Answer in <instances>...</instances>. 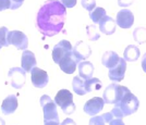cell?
I'll use <instances>...</instances> for the list:
<instances>
[{"label": "cell", "mask_w": 146, "mask_h": 125, "mask_svg": "<svg viewBox=\"0 0 146 125\" xmlns=\"http://www.w3.org/2000/svg\"><path fill=\"white\" fill-rule=\"evenodd\" d=\"M67 10L59 0H47L37 12L36 28L46 37H52L63 30Z\"/></svg>", "instance_id": "cell-1"}, {"label": "cell", "mask_w": 146, "mask_h": 125, "mask_svg": "<svg viewBox=\"0 0 146 125\" xmlns=\"http://www.w3.org/2000/svg\"><path fill=\"white\" fill-rule=\"evenodd\" d=\"M40 106L44 112V125H60L57 104L49 96L40 97Z\"/></svg>", "instance_id": "cell-2"}, {"label": "cell", "mask_w": 146, "mask_h": 125, "mask_svg": "<svg viewBox=\"0 0 146 125\" xmlns=\"http://www.w3.org/2000/svg\"><path fill=\"white\" fill-rule=\"evenodd\" d=\"M128 91H130L128 87L121 86L116 83H112L108 85L106 87V89L104 90L103 100L105 103H109V104H116L118 101H120L123 96L125 95Z\"/></svg>", "instance_id": "cell-3"}, {"label": "cell", "mask_w": 146, "mask_h": 125, "mask_svg": "<svg viewBox=\"0 0 146 125\" xmlns=\"http://www.w3.org/2000/svg\"><path fill=\"white\" fill-rule=\"evenodd\" d=\"M115 107L119 108L124 116H128V115L135 113L139 110L140 101L136 98V96H134L131 93V90H130V91H128L125 95L123 96V98L120 101L117 102L116 104H115Z\"/></svg>", "instance_id": "cell-4"}, {"label": "cell", "mask_w": 146, "mask_h": 125, "mask_svg": "<svg viewBox=\"0 0 146 125\" xmlns=\"http://www.w3.org/2000/svg\"><path fill=\"white\" fill-rule=\"evenodd\" d=\"M55 103L62 109L64 114H72L75 111V104L73 102V95L68 89H60L55 97Z\"/></svg>", "instance_id": "cell-5"}, {"label": "cell", "mask_w": 146, "mask_h": 125, "mask_svg": "<svg viewBox=\"0 0 146 125\" xmlns=\"http://www.w3.org/2000/svg\"><path fill=\"white\" fill-rule=\"evenodd\" d=\"M7 42L8 45H13L19 50H26L29 47V38L24 33L20 30H11L8 32L7 35Z\"/></svg>", "instance_id": "cell-6"}, {"label": "cell", "mask_w": 146, "mask_h": 125, "mask_svg": "<svg viewBox=\"0 0 146 125\" xmlns=\"http://www.w3.org/2000/svg\"><path fill=\"white\" fill-rule=\"evenodd\" d=\"M31 81L34 87L36 88H44L47 86L49 82V77L47 72L39 69V67H33L31 70Z\"/></svg>", "instance_id": "cell-7"}, {"label": "cell", "mask_w": 146, "mask_h": 125, "mask_svg": "<svg viewBox=\"0 0 146 125\" xmlns=\"http://www.w3.org/2000/svg\"><path fill=\"white\" fill-rule=\"evenodd\" d=\"M8 76L10 78V83L13 88L20 89L24 86L26 82V73L22 67H12L8 73Z\"/></svg>", "instance_id": "cell-8"}, {"label": "cell", "mask_w": 146, "mask_h": 125, "mask_svg": "<svg viewBox=\"0 0 146 125\" xmlns=\"http://www.w3.org/2000/svg\"><path fill=\"white\" fill-rule=\"evenodd\" d=\"M58 64L60 66L61 71H63L66 74H73L76 70V66L79 63L75 59V57L73 56L72 50H71L63 56V58L60 60V62Z\"/></svg>", "instance_id": "cell-9"}, {"label": "cell", "mask_w": 146, "mask_h": 125, "mask_svg": "<svg viewBox=\"0 0 146 125\" xmlns=\"http://www.w3.org/2000/svg\"><path fill=\"white\" fill-rule=\"evenodd\" d=\"M125 71H127V61H124L123 58H120L118 64L116 66L109 69L108 76L113 83H118V82H121L122 79L124 78Z\"/></svg>", "instance_id": "cell-10"}, {"label": "cell", "mask_w": 146, "mask_h": 125, "mask_svg": "<svg viewBox=\"0 0 146 125\" xmlns=\"http://www.w3.org/2000/svg\"><path fill=\"white\" fill-rule=\"evenodd\" d=\"M72 54L75 57L78 63L82 62L83 60H86L92 54V49L88 46V44L80 40L75 44V46L72 47Z\"/></svg>", "instance_id": "cell-11"}, {"label": "cell", "mask_w": 146, "mask_h": 125, "mask_svg": "<svg viewBox=\"0 0 146 125\" xmlns=\"http://www.w3.org/2000/svg\"><path fill=\"white\" fill-rule=\"evenodd\" d=\"M104 106H105V102H104L103 98L100 97H94L90 99L88 101H86V103L84 104V112L88 115H96L97 113H99L102 110L104 109Z\"/></svg>", "instance_id": "cell-12"}, {"label": "cell", "mask_w": 146, "mask_h": 125, "mask_svg": "<svg viewBox=\"0 0 146 125\" xmlns=\"http://www.w3.org/2000/svg\"><path fill=\"white\" fill-rule=\"evenodd\" d=\"M71 50H72V45L70 42L68 40H64V39L60 40V42H58L52 49V60H54V62L58 64L60 62V60L63 58V56L69 51H71Z\"/></svg>", "instance_id": "cell-13"}, {"label": "cell", "mask_w": 146, "mask_h": 125, "mask_svg": "<svg viewBox=\"0 0 146 125\" xmlns=\"http://www.w3.org/2000/svg\"><path fill=\"white\" fill-rule=\"evenodd\" d=\"M134 23V15L133 13L128 10V9H123L121 11L117 13L116 18V24H118L121 28H130Z\"/></svg>", "instance_id": "cell-14"}, {"label": "cell", "mask_w": 146, "mask_h": 125, "mask_svg": "<svg viewBox=\"0 0 146 125\" xmlns=\"http://www.w3.org/2000/svg\"><path fill=\"white\" fill-rule=\"evenodd\" d=\"M36 63L35 54L30 50H24L22 54V58H21V64H22V69L24 70L25 73L31 72L33 67L36 66Z\"/></svg>", "instance_id": "cell-15"}, {"label": "cell", "mask_w": 146, "mask_h": 125, "mask_svg": "<svg viewBox=\"0 0 146 125\" xmlns=\"http://www.w3.org/2000/svg\"><path fill=\"white\" fill-rule=\"evenodd\" d=\"M17 109H18V98H17L15 95H9L2 101L1 111H2L3 114H6V115L12 114L15 112Z\"/></svg>", "instance_id": "cell-16"}, {"label": "cell", "mask_w": 146, "mask_h": 125, "mask_svg": "<svg viewBox=\"0 0 146 125\" xmlns=\"http://www.w3.org/2000/svg\"><path fill=\"white\" fill-rule=\"evenodd\" d=\"M116 21L108 15H105L99 22V30L106 35H112L116 32Z\"/></svg>", "instance_id": "cell-17"}, {"label": "cell", "mask_w": 146, "mask_h": 125, "mask_svg": "<svg viewBox=\"0 0 146 125\" xmlns=\"http://www.w3.org/2000/svg\"><path fill=\"white\" fill-rule=\"evenodd\" d=\"M79 75L82 79H90L93 77V74H94V65L92 64L90 61H82L80 62L79 65Z\"/></svg>", "instance_id": "cell-18"}, {"label": "cell", "mask_w": 146, "mask_h": 125, "mask_svg": "<svg viewBox=\"0 0 146 125\" xmlns=\"http://www.w3.org/2000/svg\"><path fill=\"white\" fill-rule=\"evenodd\" d=\"M120 60V57L118 56L117 52L115 51H107L103 54V58H102V63L104 64V66L111 69L113 66H116L118 64Z\"/></svg>", "instance_id": "cell-19"}, {"label": "cell", "mask_w": 146, "mask_h": 125, "mask_svg": "<svg viewBox=\"0 0 146 125\" xmlns=\"http://www.w3.org/2000/svg\"><path fill=\"white\" fill-rule=\"evenodd\" d=\"M140 58V49L139 47L134 46V45H129L128 47L125 48L124 54H123V59L124 61L128 62H134Z\"/></svg>", "instance_id": "cell-20"}, {"label": "cell", "mask_w": 146, "mask_h": 125, "mask_svg": "<svg viewBox=\"0 0 146 125\" xmlns=\"http://www.w3.org/2000/svg\"><path fill=\"white\" fill-rule=\"evenodd\" d=\"M100 88H102V82L98 78L92 77L90 79L84 81V89H85L86 94L87 93H92L94 90H99Z\"/></svg>", "instance_id": "cell-21"}, {"label": "cell", "mask_w": 146, "mask_h": 125, "mask_svg": "<svg viewBox=\"0 0 146 125\" xmlns=\"http://www.w3.org/2000/svg\"><path fill=\"white\" fill-rule=\"evenodd\" d=\"M72 87H73L74 93H75L76 95L83 96L86 94L85 89H84V79H82L80 76H75V77L73 78Z\"/></svg>", "instance_id": "cell-22"}, {"label": "cell", "mask_w": 146, "mask_h": 125, "mask_svg": "<svg viewBox=\"0 0 146 125\" xmlns=\"http://www.w3.org/2000/svg\"><path fill=\"white\" fill-rule=\"evenodd\" d=\"M106 15V10L104 8H100V7H97L95 8L93 11L90 12V18L91 20L94 22V23H99L100 20Z\"/></svg>", "instance_id": "cell-23"}, {"label": "cell", "mask_w": 146, "mask_h": 125, "mask_svg": "<svg viewBox=\"0 0 146 125\" xmlns=\"http://www.w3.org/2000/svg\"><path fill=\"white\" fill-rule=\"evenodd\" d=\"M134 40L139 44H144L146 42V28L144 27H137L133 33Z\"/></svg>", "instance_id": "cell-24"}, {"label": "cell", "mask_w": 146, "mask_h": 125, "mask_svg": "<svg viewBox=\"0 0 146 125\" xmlns=\"http://www.w3.org/2000/svg\"><path fill=\"white\" fill-rule=\"evenodd\" d=\"M86 33H87V36L91 40H97L99 39V33L97 32V28H96V25L95 24H92V25H88L86 26Z\"/></svg>", "instance_id": "cell-25"}, {"label": "cell", "mask_w": 146, "mask_h": 125, "mask_svg": "<svg viewBox=\"0 0 146 125\" xmlns=\"http://www.w3.org/2000/svg\"><path fill=\"white\" fill-rule=\"evenodd\" d=\"M8 28L6 26L0 27V46L2 47H8V42H7V35H8Z\"/></svg>", "instance_id": "cell-26"}, {"label": "cell", "mask_w": 146, "mask_h": 125, "mask_svg": "<svg viewBox=\"0 0 146 125\" xmlns=\"http://www.w3.org/2000/svg\"><path fill=\"white\" fill-rule=\"evenodd\" d=\"M82 7L86 9L87 11H93L96 8V0H82L81 1Z\"/></svg>", "instance_id": "cell-27"}, {"label": "cell", "mask_w": 146, "mask_h": 125, "mask_svg": "<svg viewBox=\"0 0 146 125\" xmlns=\"http://www.w3.org/2000/svg\"><path fill=\"white\" fill-rule=\"evenodd\" d=\"M90 125H106V122L104 121L102 115H94L90 120Z\"/></svg>", "instance_id": "cell-28"}, {"label": "cell", "mask_w": 146, "mask_h": 125, "mask_svg": "<svg viewBox=\"0 0 146 125\" xmlns=\"http://www.w3.org/2000/svg\"><path fill=\"white\" fill-rule=\"evenodd\" d=\"M110 113L112 114V116L115 118V119H123L124 118V115H123V113L121 112V110L119 109V108H117V107H115L112 110H111V112Z\"/></svg>", "instance_id": "cell-29"}, {"label": "cell", "mask_w": 146, "mask_h": 125, "mask_svg": "<svg viewBox=\"0 0 146 125\" xmlns=\"http://www.w3.org/2000/svg\"><path fill=\"white\" fill-rule=\"evenodd\" d=\"M23 2H24V0H10V3H11L10 9L11 10H17L23 5Z\"/></svg>", "instance_id": "cell-30"}, {"label": "cell", "mask_w": 146, "mask_h": 125, "mask_svg": "<svg viewBox=\"0 0 146 125\" xmlns=\"http://www.w3.org/2000/svg\"><path fill=\"white\" fill-rule=\"evenodd\" d=\"M60 2L64 6V8H73L76 5V0H60Z\"/></svg>", "instance_id": "cell-31"}, {"label": "cell", "mask_w": 146, "mask_h": 125, "mask_svg": "<svg viewBox=\"0 0 146 125\" xmlns=\"http://www.w3.org/2000/svg\"><path fill=\"white\" fill-rule=\"evenodd\" d=\"M10 0H0V11H3L7 9H10Z\"/></svg>", "instance_id": "cell-32"}, {"label": "cell", "mask_w": 146, "mask_h": 125, "mask_svg": "<svg viewBox=\"0 0 146 125\" xmlns=\"http://www.w3.org/2000/svg\"><path fill=\"white\" fill-rule=\"evenodd\" d=\"M103 119H104V121L106 122V123H109L111 120H113V116H112V114L110 113V112H107V113H104L103 115Z\"/></svg>", "instance_id": "cell-33"}, {"label": "cell", "mask_w": 146, "mask_h": 125, "mask_svg": "<svg viewBox=\"0 0 146 125\" xmlns=\"http://www.w3.org/2000/svg\"><path fill=\"white\" fill-rule=\"evenodd\" d=\"M109 125H125L121 119H113L109 122Z\"/></svg>", "instance_id": "cell-34"}, {"label": "cell", "mask_w": 146, "mask_h": 125, "mask_svg": "<svg viewBox=\"0 0 146 125\" xmlns=\"http://www.w3.org/2000/svg\"><path fill=\"white\" fill-rule=\"evenodd\" d=\"M60 125H76V124H75V122L72 119H66Z\"/></svg>", "instance_id": "cell-35"}, {"label": "cell", "mask_w": 146, "mask_h": 125, "mask_svg": "<svg viewBox=\"0 0 146 125\" xmlns=\"http://www.w3.org/2000/svg\"><path fill=\"white\" fill-rule=\"evenodd\" d=\"M141 64H142V69H143V71L146 73V54L143 56V58H142V62H141Z\"/></svg>", "instance_id": "cell-36"}, {"label": "cell", "mask_w": 146, "mask_h": 125, "mask_svg": "<svg viewBox=\"0 0 146 125\" xmlns=\"http://www.w3.org/2000/svg\"><path fill=\"white\" fill-rule=\"evenodd\" d=\"M0 49H1V46H0Z\"/></svg>", "instance_id": "cell-37"}]
</instances>
